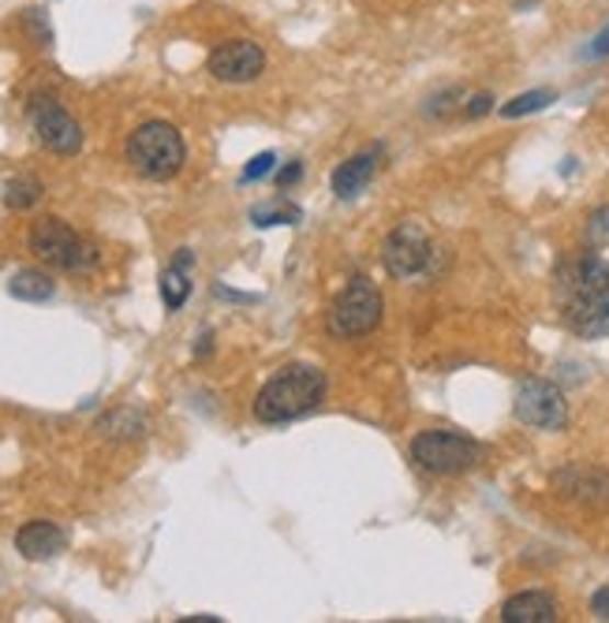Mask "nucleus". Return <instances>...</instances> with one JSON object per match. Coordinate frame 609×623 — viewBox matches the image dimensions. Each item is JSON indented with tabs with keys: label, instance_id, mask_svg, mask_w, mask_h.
<instances>
[{
	"label": "nucleus",
	"instance_id": "nucleus-12",
	"mask_svg": "<svg viewBox=\"0 0 609 623\" xmlns=\"http://www.w3.org/2000/svg\"><path fill=\"white\" fill-rule=\"evenodd\" d=\"M557 489L572 500H584V505H609V474L595 467H568L561 471Z\"/></svg>",
	"mask_w": 609,
	"mask_h": 623
},
{
	"label": "nucleus",
	"instance_id": "nucleus-24",
	"mask_svg": "<svg viewBox=\"0 0 609 623\" xmlns=\"http://www.w3.org/2000/svg\"><path fill=\"white\" fill-rule=\"evenodd\" d=\"M587 57H609V26H606V31L602 34H598V38L595 42H590V53H587Z\"/></svg>",
	"mask_w": 609,
	"mask_h": 623
},
{
	"label": "nucleus",
	"instance_id": "nucleus-4",
	"mask_svg": "<svg viewBox=\"0 0 609 623\" xmlns=\"http://www.w3.org/2000/svg\"><path fill=\"white\" fill-rule=\"evenodd\" d=\"M382 310H385L382 292L366 276H356L334 299V306H329V332L337 340L366 337V332H374L382 325Z\"/></svg>",
	"mask_w": 609,
	"mask_h": 623
},
{
	"label": "nucleus",
	"instance_id": "nucleus-15",
	"mask_svg": "<svg viewBox=\"0 0 609 623\" xmlns=\"http://www.w3.org/2000/svg\"><path fill=\"white\" fill-rule=\"evenodd\" d=\"M8 292L23 303H45V299H53L57 284H53V276L42 273V269H20V273L12 276V284H8Z\"/></svg>",
	"mask_w": 609,
	"mask_h": 623
},
{
	"label": "nucleus",
	"instance_id": "nucleus-22",
	"mask_svg": "<svg viewBox=\"0 0 609 623\" xmlns=\"http://www.w3.org/2000/svg\"><path fill=\"white\" fill-rule=\"evenodd\" d=\"M590 612H595L598 620H609V586L595 590V598H590Z\"/></svg>",
	"mask_w": 609,
	"mask_h": 623
},
{
	"label": "nucleus",
	"instance_id": "nucleus-9",
	"mask_svg": "<svg viewBox=\"0 0 609 623\" xmlns=\"http://www.w3.org/2000/svg\"><path fill=\"white\" fill-rule=\"evenodd\" d=\"M430 258H433L430 236L419 225H401L382 247L385 269H390L393 276H401V281L404 276H419L422 269L430 265Z\"/></svg>",
	"mask_w": 609,
	"mask_h": 623
},
{
	"label": "nucleus",
	"instance_id": "nucleus-1",
	"mask_svg": "<svg viewBox=\"0 0 609 623\" xmlns=\"http://www.w3.org/2000/svg\"><path fill=\"white\" fill-rule=\"evenodd\" d=\"M557 310L576 337H609V262L584 254L561 265Z\"/></svg>",
	"mask_w": 609,
	"mask_h": 623
},
{
	"label": "nucleus",
	"instance_id": "nucleus-3",
	"mask_svg": "<svg viewBox=\"0 0 609 623\" xmlns=\"http://www.w3.org/2000/svg\"><path fill=\"white\" fill-rule=\"evenodd\" d=\"M183 157H188L183 135L172 124H165V120H150V124L135 127L132 138H127V165L143 180H172L183 169Z\"/></svg>",
	"mask_w": 609,
	"mask_h": 623
},
{
	"label": "nucleus",
	"instance_id": "nucleus-14",
	"mask_svg": "<svg viewBox=\"0 0 609 623\" xmlns=\"http://www.w3.org/2000/svg\"><path fill=\"white\" fill-rule=\"evenodd\" d=\"M374 169H377L374 154L348 157V161L334 172V194H337V199H356V194L374 180Z\"/></svg>",
	"mask_w": 609,
	"mask_h": 623
},
{
	"label": "nucleus",
	"instance_id": "nucleus-25",
	"mask_svg": "<svg viewBox=\"0 0 609 623\" xmlns=\"http://www.w3.org/2000/svg\"><path fill=\"white\" fill-rule=\"evenodd\" d=\"M300 175H303L300 161H292V169H281V172H277V183H281V188H292V183L300 180Z\"/></svg>",
	"mask_w": 609,
	"mask_h": 623
},
{
	"label": "nucleus",
	"instance_id": "nucleus-18",
	"mask_svg": "<svg viewBox=\"0 0 609 623\" xmlns=\"http://www.w3.org/2000/svg\"><path fill=\"white\" fill-rule=\"evenodd\" d=\"M553 101H557V94H553V90H528V94L512 98L509 105H501V116L505 120H520V116H528V113H542V109L553 105Z\"/></svg>",
	"mask_w": 609,
	"mask_h": 623
},
{
	"label": "nucleus",
	"instance_id": "nucleus-11",
	"mask_svg": "<svg viewBox=\"0 0 609 623\" xmlns=\"http://www.w3.org/2000/svg\"><path fill=\"white\" fill-rule=\"evenodd\" d=\"M64 545H68V534L49 523V519H34V523L20 526V534H15V548L26 556V560H53L57 553H64Z\"/></svg>",
	"mask_w": 609,
	"mask_h": 623
},
{
	"label": "nucleus",
	"instance_id": "nucleus-8",
	"mask_svg": "<svg viewBox=\"0 0 609 623\" xmlns=\"http://www.w3.org/2000/svg\"><path fill=\"white\" fill-rule=\"evenodd\" d=\"M31 124H34V135L45 150L60 154V157H71L82 150V127L71 120L64 109L57 105L53 98H38L31 105Z\"/></svg>",
	"mask_w": 609,
	"mask_h": 623
},
{
	"label": "nucleus",
	"instance_id": "nucleus-2",
	"mask_svg": "<svg viewBox=\"0 0 609 623\" xmlns=\"http://www.w3.org/2000/svg\"><path fill=\"white\" fill-rule=\"evenodd\" d=\"M326 399V374L315 366H284L281 374L266 381L255 399V418L266 426L295 422L311 415Z\"/></svg>",
	"mask_w": 609,
	"mask_h": 623
},
{
	"label": "nucleus",
	"instance_id": "nucleus-23",
	"mask_svg": "<svg viewBox=\"0 0 609 623\" xmlns=\"http://www.w3.org/2000/svg\"><path fill=\"white\" fill-rule=\"evenodd\" d=\"M490 105H494L490 94H478V98H472V105H467V116H486L490 113Z\"/></svg>",
	"mask_w": 609,
	"mask_h": 623
},
{
	"label": "nucleus",
	"instance_id": "nucleus-13",
	"mask_svg": "<svg viewBox=\"0 0 609 623\" xmlns=\"http://www.w3.org/2000/svg\"><path fill=\"white\" fill-rule=\"evenodd\" d=\"M505 623H553L557 620V601L546 590H523L501 604Z\"/></svg>",
	"mask_w": 609,
	"mask_h": 623
},
{
	"label": "nucleus",
	"instance_id": "nucleus-10",
	"mask_svg": "<svg viewBox=\"0 0 609 623\" xmlns=\"http://www.w3.org/2000/svg\"><path fill=\"white\" fill-rule=\"evenodd\" d=\"M266 68V53L255 42H225L210 53V76L221 82H251L262 76Z\"/></svg>",
	"mask_w": 609,
	"mask_h": 623
},
{
	"label": "nucleus",
	"instance_id": "nucleus-17",
	"mask_svg": "<svg viewBox=\"0 0 609 623\" xmlns=\"http://www.w3.org/2000/svg\"><path fill=\"white\" fill-rule=\"evenodd\" d=\"M42 202V183L34 175H20L4 188V206L8 209H31Z\"/></svg>",
	"mask_w": 609,
	"mask_h": 623
},
{
	"label": "nucleus",
	"instance_id": "nucleus-7",
	"mask_svg": "<svg viewBox=\"0 0 609 623\" xmlns=\"http://www.w3.org/2000/svg\"><path fill=\"white\" fill-rule=\"evenodd\" d=\"M516 418L534 430H565L568 426V404L565 393L550 381H528L516 393Z\"/></svg>",
	"mask_w": 609,
	"mask_h": 623
},
{
	"label": "nucleus",
	"instance_id": "nucleus-16",
	"mask_svg": "<svg viewBox=\"0 0 609 623\" xmlns=\"http://www.w3.org/2000/svg\"><path fill=\"white\" fill-rule=\"evenodd\" d=\"M191 295V276H188V265H177L172 262L169 269L161 273V299L169 310H180Z\"/></svg>",
	"mask_w": 609,
	"mask_h": 623
},
{
	"label": "nucleus",
	"instance_id": "nucleus-6",
	"mask_svg": "<svg viewBox=\"0 0 609 623\" xmlns=\"http://www.w3.org/2000/svg\"><path fill=\"white\" fill-rule=\"evenodd\" d=\"M411 460L430 474H460L478 463V444L452 430H422L411 441Z\"/></svg>",
	"mask_w": 609,
	"mask_h": 623
},
{
	"label": "nucleus",
	"instance_id": "nucleus-21",
	"mask_svg": "<svg viewBox=\"0 0 609 623\" xmlns=\"http://www.w3.org/2000/svg\"><path fill=\"white\" fill-rule=\"evenodd\" d=\"M273 165H277V157L273 154H258L251 165L244 169V183H255V180H266V175L273 172Z\"/></svg>",
	"mask_w": 609,
	"mask_h": 623
},
{
	"label": "nucleus",
	"instance_id": "nucleus-5",
	"mask_svg": "<svg viewBox=\"0 0 609 623\" xmlns=\"http://www.w3.org/2000/svg\"><path fill=\"white\" fill-rule=\"evenodd\" d=\"M31 250L49 265H60L68 273H87V269L98 265V247L82 243V239L64 225L60 217H42L38 225L31 228Z\"/></svg>",
	"mask_w": 609,
	"mask_h": 623
},
{
	"label": "nucleus",
	"instance_id": "nucleus-20",
	"mask_svg": "<svg viewBox=\"0 0 609 623\" xmlns=\"http://www.w3.org/2000/svg\"><path fill=\"white\" fill-rule=\"evenodd\" d=\"M587 239H590L595 247L609 243V206L590 213V220H587Z\"/></svg>",
	"mask_w": 609,
	"mask_h": 623
},
{
	"label": "nucleus",
	"instance_id": "nucleus-19",
	"mask_svg": "<svg viewBox=\"0 0 609 623\" xmlns=\"http://www.w3.org/2000/svg\"><path fill=\"white\" fill-rule=\"evenodd\" d=\"M303 213L295 209V206H262V209H255L251 213V220L258 228H277V225H295Z\"/></svg>",
	"mask_w": 609,
	"mask_h": 623
}]
</instances>
